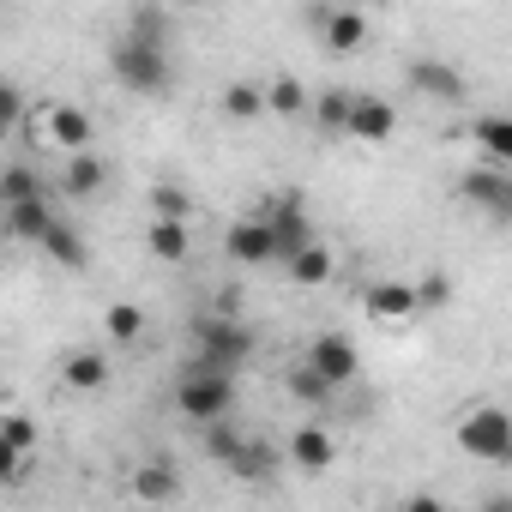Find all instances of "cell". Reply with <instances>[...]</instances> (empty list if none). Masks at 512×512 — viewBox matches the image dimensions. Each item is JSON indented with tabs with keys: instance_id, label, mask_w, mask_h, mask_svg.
<instances>
[{
	"instance_id": "9c48e42d",
	"label": "cell",
	"mask_w": 512,
	"mask_h": 512,
	"mask_svg": "<svg viewBox=\"0 0 512 512\" xmlns=\"http://www.w3.org/2000/svg\"><path fill=\"white\" fill-rule=\"evenodd\" d=\"M145 253L163 266H181L193 253V217H151L145 223Z\"/></svg>"
},
{
	"instance_id": "30bf717a",
	"label": "cell",
	"mask_w": 512,
	"mask_h": 512,
	"mask_svg": "<svg viewBox=\"0 0 512 512\" xmlns=\"http://www.w3.org/2000/svg\"><path fill=\"white\" fill-rule=\"evenodd\" d=\"M410 85H416L422 97H440V103H464V97H470L464 73H458L452 61H434V55H416V61H410Z\"/></svg>"
},
{
	"instance_id": "f546056e",
	"label": "cell",
	"mask_w": 512,
	"mask_h": 512,
	"mask_svg": "<svg viewBox=\"0 0 512 512\" xmlns=\"http://www.w3.org/2000/svg\"><path fill=\"white\" fill-rule=\"evenodd\" d=\"M49 193V181L31 169V163H7V175H0V205H13V199H37Z\"/></svg>"
},
{
	"instance_id": "2e32d148",
	"label": "cell",
	"mask_w": 512,
	"mask_h": 512,
	"mask_svg": "<svg viewBox=\"0 0 512 512\" xmlns=\"http://www.w3.org/2000/svg\"><path fill=\"white\" fill-rule=\"evenodd\" d=\"M362 43H368V19L362 13H350V7L344 13H320V49L326 55H356Z\"/></svg>"
},
{
	"instance_id": "ba28073f",
	"label": "cell",
	"mask_w": 512,
	"mask_h": 512,
	"mask_svg": "<svg viewBox=\"0 0 512 512\" xmlns=\"http://www.w3.org/2000/svg\"><path fill=\"white\" fill-rule=\"evenodd\" d=\"M308 362H314L332 386H350V380L362 374V350H356V338H344V332H320V338L308 344Z\"/></svg>"
},
{
	"instance_id": "52a82bcc",
	"label": "cell",
	"mask_w": 512,
	"mask_h": 512,
	"mask_svg": "<svg viewBox=\"0 0 512 512\" xmlns=\"http://www.w3.org/2000/svg\"><path fill=\"white\" fill-rule=\"evenodd\" d=\"M43 139L61 145V151H91L97 145V121L79 103H49L43 109Z\"/></svg>"
},
{
	"instance_id": "5bb4252c",
	"label": "cell",
	"mask_w": 512,
	"mask_h": 512,
	"mask_svg": "<svg viewBox=\"0 0 512 512\" xmlns=\"http://www.w3.org/2000/svg\"><path fill=\"white\" fill-rule=\"evenodd\" d=\"M362 308H368L374 320H392V326H404V320H416V314H422V302H416V284H404V278H386V284H374V290L362 296Z\"/></svg>"
},
{
	"instance_id": "5b68a950",
	"label": "cell",
	"mask_w": 512,
	"mask_h": 512,
	"mask_svg": "<svg viewBox=\"0 0 512 512\" xmlns=\"http://www.w3.org/2000/svg\"><path fill=\"white\" fill-rule=\"evenodd\" d=\"M458 199L476 205L494 229H506V223H512V169H506V163H476V169H464V175H458Z\"/></svg>"
},
{
	"instance_id": "277c9868",
	"label": "cell",
	"mask_w": 512,
	"mask_h": 512,
	"mask_svg": "<svg viewBox=\"0 0 512 512\" xmlns=\"http://www.w3.org/2000/svg\"><path fill=\"white\" fill-rule=\"evenodd\" d=\"M458 452L476 458V464H512V410L500 404H476L458 416Z\"/></svg>"
},
{
	"instance_id": "d590c367",
	"label": "cell",
	"mask_w": 512,
	"mask_h": 512,
	"mask_svg": "<svg viewBox=\"0 0 512 512\" xmlns=\"http://www.w3.org/2000/svg\"><path fill=\"white\" fill-rule=\"evenodd\" d=\"M181 7H199V0H181Z\"/></svg>"
},
{
	"instance_id": "83f0119b",
	"label": "cell",
	"mask_w": 512,
	"mask_h": 512,
	"mask_svg": "<svg viewBox=\"0 0 512 512\" xmlns=\"http://www.w3.org/2000/svg\"><path fill=\"white\" fill-rule=\"evenodd\" d=\"M133 494H139V500H175V494H181V476H175L163 458H157V464H139V470H133Z\"/></svg>"
},
{
	"instance_id": "6da1fadb",
	"label": "cell",
	"mask_w": 512,
	"mask_h": 512,
	"mask_svg": "<svg viewBox=\"0 0 512 512\" xmlns=\"http://www.w3.org/2000/svg\"><path fill=\"white\" fill-rule=\"evenodd\" d=\"M260 350L253 326H241L235 314H199L187 326V368H223V374H241Z\"/></svg>"
},
{
	"instance_id": "cb8c5ba5",
	"label": "cell",
	"mask_w": 512,
	"mask_h": 512,
	"mask_svg": "<svg viewBox=\"0 0 512 512\" xmlns=\"http://www.w3.org/2000/svg\"><path fill=\"white\" fill-rule=\"evenodd\" d=\"M470 139L488 163H506L512 169V115H476L470 121Z\"/></svg>"
},
{
	"instance_id": "f1b7e54d",
	"label": "cell",
	"mask_w": 512,
	"mask_h": 512,
	"mask_svg": "<svg viewBox=\"0 0 512 512\" xmlns=\"http://www.w3.org/2000/svg\"><path fill=\"white\" fill-rule=\"evenodd\" d=\"M145 205H151V217H193V211H199V199H193L187 187H175V181H151Z\"/></svg>"
},
{
	"instance_id": "4fadbf2b",
	"label": "cell",
	"mask_w": 512,
	"mask_h": 512,
	"mask_svg": "<svg viewBox=\"0 0 512 512\" xmlns=\"http://www.w3.org/2000/svg\"><path fill=\"white\" fill-rule=\"evenodd\" d=\"M266 217H272V229H278V253H284V260H290V253L296 247H308L314 241V223H308V205L296 199V193H284V199H272L266 205ZM278 260V266H284Z\"/></svg>"
},
{
	"instance_id": "8fae6325",
	"label": "cell",
	"mask_w": 512,
	"mask_h": 512,
	"mask_svg": "<svg viewBox=\"0 0 512 512\" xmlns=\"http://www.w3.org/2000/svg\"><path fill=\"white\" fill-rule=\"evenodd\" d=\"M296 470H308V476H320V470H332L338 464V440H332V428H320V422H302L296 434H290V452H284Z\"/></svg>"
},
{
	"instance_id": "603a6c76",
	"label": "cell",
	"mask_w": 512,
	"mask_h": 512,
	"mask_svg": "<svg viewBox=\"0 0 512 512\" xmlns=\"http://www.w3.org/2000/svg\"><path fill=\"white\" fill-rule=\"evenodd\" d=\"M284 386H290V398H296V404H308V410H326V404L338 398V386H332V380H326V374H320L308 356H302V362L284 374Z\"/></svg>"
},
{
	"instance_id": "836d02e7",
	"label": "cell",
	"mask_w": 512,
	"mask_h": 512,
	"mask_svg": "<svg viewBox=\"0 0 512 512\" xmlns=\"http://www.w3.org/2000/svg\"><path fill=\"white\" fill-rule=\"evenodd\" d=\"M0 440L19 446V452H31V446H37V422H31V416H7V422H0Z\"/></svg>"
},
{
	"instance_id": "44dd1931",
	"label": "cell",
	"mask_w": 512,
	"mask_h": 512,
	"mask_svg": "<svg viewBox=\"0 0 512 512\" xmlns=\"http://www.w3.org/2000/svg\"><path fill=\"white\" fill-rule=\"evenodd\" d=\"M61 380H67L73 392H103V386H109V356L91 350V344H85V350H67V356H61Z\"/></svg>"
},
{
	"instance_id": "ffe728a7",
	"label": "cell",
	"mask_w": 512,
	"mask_h": 512,
	"mask_svg": "<svg viewBox=\"0 0 512 512\" xmlns=\"http://www.w3.org/2000/svg\"><path fill=\"white\" fill-rule=\"evenodd\" d=\"M217 109H223L235 127H247V121L272 115V103H266V85H253V79H229V85H223V97H217Z\"/></svg>"
},
{
	"instance_id": "4316f807",
	"label": "cell",
	"mask_w": 512,
	"mask_h": 512,
	"mask_svg": "<svg viewBox=\"0 0 512 512\" xmlns=\"http://www.w3.org/2000/svg\"><path fill=\"white\" fill-rule=\"evenodd\" d=\"M103 332H109L115 344H139V338H145V308H139V302H109V308H103Z\"/></svg>"
},
{
	"instance_id": "e0dca14e",
	"label": "cell",
	"mask_w": 512,
	"mask_h": 512,
	"mask_svg": "<svg viewBox=\"0 0 512 512\" xmlns=\"http://www.w3.org/2000/svg\"><path fill=\"white\" fill-rule=\"evenodd\" d=\"M356 97L362 91H344V85H326L320 97H314V127L326 133V139H338V133H350V121H356Z\"/></svg>"
},
{
	"instance_id": "484cf974",
	"label": "cell",
	"mask_w": 512,
	"mask_h": 512,
	"mask_svg": "<svg viewBox=\"0 0 512 512\" xmlns=\"http://www.w3.org/2000/svg\"><path fill=\"white\" fill-rule=\"evenodd\" d=\"M266 103H272V115H284V121H296V115H308V109H314L308 85H302V79H290V73L266 79Z\"/></svg>"
},
{
	"instance_id": "e575fe53",
	"label": "cell",
	"mask_w": 512,
	"mask_h": 512,
	"mask_svg": "<svg viewBox=\"0 0 512 512\" xmlns=\"http://www.w3.org/2000/svg\"><path fill=\"white\" fill-rule=\"evenodd\" d=\"M0 127H25V91L19 85H7V91H0Z\"/></svg>"
},
{
	"instance_id": "3957f363",
	"label": "cell",
	"mask_w": 512,
	"mask_h": 512,
	"mask_svg": "<svg viewBox=\"0 0 512 512\" xmlns=\"http://www.w3.org/2000/svg\"><path fill=\"white\" fill-rule=\"evenodd\" d=\"M175 410L205 428L217 416H235V374L223 368H181V386H175Z\"/></svg>"
},
{
	"instance_id": "d6986e66",
	"label": "cell",
	"mask_w": 512,
	"mask_h": 512,
	"mask_svg": "<svg viewBox=\"0 0 512 512\" xmlns=\"http://www.w3.org/2000/svg\"><path fill=\"white\" fill-rule=\"evenodd\" d=\"M37 247L49 253L61 272H85V260H91V253H85V235H79V223H73V217H55V229H49Z\"/></svg>"
},
{
	"instance_id": "9a60e30c",
	"label": "cell",
	"mask_w": 512,
	"mask_h": 512,
	"mask_svg": "<svg viewBox=\"0 0 512 512\" xmlns=\"http://www.w3.org/2000/svg\"><path fill=\"white\" fill-rule=\"evenodd\" d=\"M103 181H109V157H97V145L73 151L67 169H61V193L67 199H91V193H103Z\"/></svg>"
},
{
	"instance_id": "7a4b0ae2",
	"label": "cell",
	"mask_w": 512,
	"mask_h": 512,
	"mask_svg": "<svg viewBox=\"0 0 512 512\" xmlns=\"http://www.w3.org/2000/svg\"><path fill=\"white\" fill-rule=\"evenodd\" d=\"M109 73H115V85L133 91V97H163V91L175 85L169 43H145V37H133V31H121V37L109 43Z\"/></svg>"
},
{
	"instance_id": "d4e9b609",
	"label": "cell",
	"mask_w": 512,
	"mask_h": 512,
	"mask_svg": "<svg viewBox=\"0 0 512 512\" xmlns=\"http://www.w3.org/2000/svg\"><path fill=\"white\" fill-rule=\"evenodd\" d=\"M278 464H290V458H284L278 446H266V440H241V452H235V458H229L223 470H235V476H247V482H266V476H272Z\"/></svg>"
},
{
	"instance_id": "ac0fdd59",
	"label": "cell",
	"mask_w": 512,
	"mask_h": 512,
	"mask_svg": "<svg viewBox=\"0 0 512 512\" xmlns=\"http://www.w3.org/2000/svg\"><path fill=\"white\" fill-rule=\"evenodd\" d=\"M398 133V109L386 97H356V121H350V139L362 145H386Z\"/></svg>"
},
{
	"instance_id": "1f68e13d",
	"label": "cell",
	"mask_w": 512,
	"mask_h": 512,
	"mask_svg": "<svg viewBox=\"0 0 512 512\" xmlns=\"http://www.w3.org/2000/svg\"><path fill=\"white\" fill-rule=\"evenodd\" d=\"M416 302H422V314H440V308L452 302V278H446L440 266L422 272V278H416Z\"/></svg>"
},
{
	"instance_id": "7c38bea8",
	"label": "cell",
	"mask_w": 512,
	"mask_h": 512,
	"mask_svg": "<svg viewBox=\"0 0 512 512\" xmlns=\"http://www.w3.org/2000/svg\"><path fill=\"white\" fill-rule=\"evenodd\" d=\"M0 217H7V235L13 241H43L49 229H55V199L49 193H37V199H13V205H0Z\"/></svg>"
},
{
	"instance_id": "7402d4cb",
	"label": "cell",
	"mask_w": 512,
	"mask_h": 512,
	"mask_svg": "<svg viewBox=\"0 0 512 512\" xmlns=\"http://www.w3.org/2000/svg\"><path fill=\"white\" fill-rule=\"evenodd\" d=\"M284 272H290V284H302V290H320V284L338 272V260H332V247L308 241V247H296L290 260H284Z\"/></svg>"
},
{
	"instance_id": "d6a6232c",
	"label": "cell",
	"mask_w": 512,
	"mask_h": 512,
	"mask_svg": "<svg viewBox=\"0 0 512 512\" xmlns=\"http://www.w3.org/2000/svg\"><path fill=\"white\" fill-rule=\"evenodd\" d=\"M127 31H133V37H145V43H169V25H163V13H157V7H133Z\"/></svg>"
},
{
	"instance_id": "4dcf8cb0",
	"label": "cell",
	"mask_w": 512,
	"mask_h": 512,
	"mask_svg": "<svg viewBox=\"0 0 512 512\" xmlns=\"http://www.w3.org/2000/svg\"><path fill=\"white\" fill-rule=\"evenodd\" d=\"M241 428H235V416H217V422H205V458H217V464H229L235 452H241Z\"/></svg>"
},
{
	"instance_id": "8992f818",
	"label": "cell",
	"mask_w": 512,
	"mask_h": 512,
	"mask_svg": "<svg viewBox=\"0 0 512 512\" xmlns=\"http://www.w3.org/2000/svg\"><path fill=\"white\" fill-rule=\"evenodd\" d=\"M223 253L235 266H278L284 253H278V229H272V217L260 211V217H235L229 229H223Z\"/></svg>"
}]
</instances>
